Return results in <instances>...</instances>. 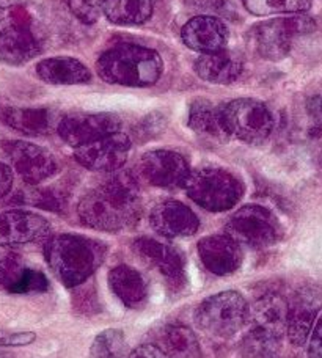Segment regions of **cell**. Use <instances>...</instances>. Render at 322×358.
<instances>
[{"mask_svg":"<svg viewBox=\"0 0 322 358\" xmlns=\"http://www.w3.org/2000/svg\"><path fill=\"white\" fill-rule=\"evenodd\" d=\"M144 204L139 185L129 173H120L82 196L77 214L83 225L117 233L140 220Z\"/></svg>","mask_w":322,"mask_h":358,"instance_id":"6da1fadb","label":"cell"},{"mask_svg":"<svg viewBox=\"0 0 322 358\" xmlns=\"http://www.w3.org/2000/svg\"><path fill=\"white\" fill-rule=\"evenodd\" d=\"M107 245L79 234H57L44 244L50 271L66 287H76L92 277L104 263Z\"/></svg>","mask_w":322,"mask_h":358,"instance_id":"7a4b0ae2","label":"cell"},{"mask_svg":"<svg viewBox=\"0 0 322 358\" xmlns=\"http://www.w3.org/2000/svg\"><path fill=\"white\" fill-rule=\"evenodd\" d=\"M102 80L112 85L146 88L164 73V60L156 50L140 44H120L106 50L96 63Z\"/></svg>","mask_w":322,"mask_h":358,"instance_id":"3957f363","label":"cell"},{"mask_svg":"<svg viewBox=\"0 0 322 358\" xmlns=\"http://www.w3.org/2000/svg\"><path fill=\"white\" fill-rule=\"evenodd\" d=\"M184 189L193 203L209 213L233 209L244 195V184L228 170L203 167L193 170Z\"/></svg>","mask_w":322,"mask_h":358,"instance_id":"277c9868","label":"cell"},{"mask_svg":"<svg viewBox=\"0 0 322 358\" xmlns=\"http://www.w3.org/2000/svg\"><path fill=\"white\" fill-rule=\"evenodd\" d=\"M247 300L237 291H222L206 297L193 313L197 327L220 340L233 338L247 324Z\"/></svg>","mask_w":322,"mask_h":358,"instance_id":"5b68a950","label":"cell"},{"mask_svg":"<svg viewBox=\"0 0 322 358\" xmlns=\"http://www.w3.org/2000/svg\"><path fill=\"white\" fill-rule=\"evenodd\" d=\"M316 22L310 16L291 15L255 25L248 31V44L262 59L279 62L289 54L295 36L310 34Z\"/></svg>","mask_w":322,"mask_h":358,"instance_id":"8992f818","label":"cell"},{"mask_svg":"<svg viewBox=\"0 0 322 358\" xmlns=\"http://www.w3.org/2000/svg\"><path fill=\"white\" fill-rule=\"evenodd\" d=\"M222 120L228 137L248 145H261L274 131L275 118L270 108L256 99L241 98L222 106Z\"/></svg>","mask_w":322,"mask_h":358,"instance_id":"52a82bcc","label":"cell"},{"mask_svg":"<svg viewBox=\"0 0 322 358\" xmlns=\"http://www.w3.org/2000/svg\"><path fill=\"white\" fill-rule=\"evenodd\" d=\"M225 228L234 241L252 248L272 247L283 236V228L275 214L260 204H247L237 209Z\"/></svg>","mask_w":322,"mask_h":358,"instance_id":"ba28073f","label":"cell"},{"mask_svg":"<svg viewBox=\"0 0 322 358\" xmlns=\"http://www.w3.org/2000/svg\"><path fill=\"white\" fill-rule=\"evenodd\" d=\"M139 171L148 184L160 189L184 187L192 173L188 159L172 150L145 152L139 162Z\"/></svg>","mask_w":322,"mask_h":358,"instance_id":"9c48e42d","label":"cell"},{"mask_svg":"<svg viewBox=\"0 0 322 358\" xmlns=\"http://www.w3.org/2000/svg\"><path fill=\"white\" fill-rule=\"evenodd\" d=\"M2 148L18 175L27 184L36 185L55 175V159L43 146L24 140H6L2 142Z\"/></svg>","mask_w":322,"mask_h":358,"instance_id":"30bf717a","label":"cell"},{"mask_svg":"<svg viewBox=\"0 0 322 358\" xmlns=\"http://www.w3.org/2000/svg\"><path fill=\"white\" fill-rule=\"evenodd\" d=\"M322 306V289L316 285H305L288 300L286 335L294 346H304L312 335Z\"/></svg>","mask_w":322,"mask_h":358,"instance_id":"8fae6325","label":"cell"},{"mask_svg":"<svg viewBox=\"0 0 322 358\" xmlns=\"http://www.w3.org/2000/svg\"><path fill=\"white\" fill-rule=\"evenodd\" d=\"M120 127L121 121L113 113H74L64 117L57 131L64 143L79 148L120 132Z\"/></svg>","mask_w":322,"mask_h":358,"instance_id":"7c38bea8","label":"cell"},{"mask_svg":"<svg viewBox=\"0 0 322 358\" xmlns=\"http://www.w3.org/2000/svg\"><path fill=\"white\" fill-rule=\"evenodd\" d=\"M131 145V138L126 134L117 132L74 148V157L87 170L113 173L126 164Z\"/></svg>","mask_w":322,"mask_h":358,"instance_id":"4fadbf2b","label":"cell"},{"mask_svg":"<svg viewBox=\"0 0 322 358\" xmlns=\"http://www.w3.org/2000/svg\"><path fill=\"white\" fill-rule=\"evenodd\" d=\"M132 250L146 266L154 267L175 289L186 283L184 257L176 248L141 236L132 242Z\"/></svg>","mask_w":322,"mask_h":358,"instance_id":"5bb4252c","label":"cell"},{"mask_svg":"<svg viewBox=\"0 0 322 358\" xmlns=\"http://www.w3.org/2000/svg\"><path fill=\"white\" fill-rule=\"evenodd\" d=\"M197 250L206 271L218 277L234 273L242 264L241 244L230 234L206 236L198 242Z\"/></svg>","mask_w":322,"mask_h":358,"instance_id":"9a60e30c","label":"cell"},{"mask_svg":"<svg viewBox=\"0 0 322 358\" xmlns=\"http://www.w3.org/2000/svg\"><path fill=\"white\" fill-rule=\"evenodd\" d=\"M49 231V222L40 214L21 209L0 213V247L30 244L46 238Z\"/></svg>","mask_w":322,"mask_h":358,"instance_id":"2e32d148","label":"cell"},{"mask_svg":"<svg viewBox=\"0 0 322 358\" xmlns=\"http://www.w3.org/2000/svg\"><path fill=\"white\" fill-rule=\"evenodd\" d=\"M181 40L189 49L204 54H214L227 48L230 30L222 19L212 15L192 17L181 29Z\"/></svg>","mask_w":322,"mask_h":358,"instance_id":"e0dca14e","label":"cell"},{"mask_svg":"<svg viewBox=\"0 0 322 358\" xmlns=\"http://www.w3.org/2000/svg\"><path fill=\"white\" fill-rule=\"evenodd\" d=\"M150 225L164 238H188L200 228L197 214L184 203L176 200H165L158 203L150 213Z\"/></svg>","mask_w":322,"mask_h":358,"instance_id":"ac0fdd59","label":"cell"},{"mask_svg":"<svg viewBox=\"0 0 322 358\" xmlns=\"http://www.w3.org/2000/svg\"><path fill=\"white\" fill-rule=\"evenodd\" d=\"M0 287L10 294H40L49 289V281L41 271L25 264L16 253L0 257Z\"/></svg>","mask_w":322,"mask_h":358,"instance_id":"d6986e66","label":"cell"},{"mask_svg":"<svg viewBox=\"0 0 322 358\" xmlns=\"http://www.w3.org/2000/svg\"><path fill=\"white\" fill-rule=\"evenodd\" d=\"M288 300L276 292L264 294L248 306L250 329H260L283 338L286 334Z\"/></svg>","mask_w":322,"mask_h":358,"instance_id":"ffe728a7","label":"cell"},{"mask_svg":"<svg viewBox=\"0 0 322 358\" xmlns=\"http://www.w3.org/2000/svg\"><path fill=\"white\" fill-rule=\"evenodd\" d=\"M41 52V44L27 25L13 24L0 31V60L24 65Z\"/></svg>","mask_w":322,"mask_h":358,"instance_id":"44dd1931","label":"cell"},{"mask_svg":"<svg viewBox=\"0 0 322 358\" xmlns=\"http://www.w3.org/2000/svg\"><path fill=\"white\" fill-rule=\"evenodd\" d=\"M242 68L244 62L241 57L227 49L214 54L200 55L193 65L200 79L217 85L233 84L241 76Z\"/></svg>","mask_w":322,"mask_h":358,"instance_id":"7402d4cb","label":"cell"},{"mask_svg":"<svg viewBox=\"0 0 322 358\" xmlns=\"http://www.w3.org/2000/svg\"><path fill=\"white\" fill-rule=\"evenodd\" d=\"M108 286L121 303L131 310H140L148 302V283L137 268L120 264L108 272Z\"/></svg>","mask_w":322,"mask_h":358,"instance_id":"603a6c76","label":"cell"},{"mask_svg":"<svg viewBox=\"0 0 322 358\" xmlns=\"http://www.w3.org/2000/svg\"><path fill=\"white\" fill-rule=\"evenodd\" d=\"M36 74L50 85H80L92 80V73L73 57H52L36 65Z\"/></svg>","mask_w":322,"mask_h":358,"instance_id":"cb8c5ba5","label":"cell"},{"mask_svg":"<svg viewBox=\"0 0 322 358\" xmlns=\"http://www.w3.org/2000/svg\"><path fill=\"white\" fill-rule=\"evenodd\" d=\"M188 124L198 136L209 138H227L222 120V107H216L206 99L193 101L189 107Z\"/></svg>","mask_w":322,"mask_h":358,"instance_id":"d4e9b609","label":"cell"},{"mask_svg":"<svg viewBox=\"0 0 322 358\" xmlns=\"http://www.w3.org/2000/svg\"><path fill=\"white\" fill-rule=\"evenodd\" d=\"M160 341H162V349L170 358H203L197 336L188 325H165Z\"/></svg>","mask_w":322,"mask_h":358,"instance_id":"484cf974","label":"cell"},{"mask_svg":"<svg viewBox=\"0 0 322 358\" xmlns=\"http://www.w3.org/2000/svg\"><path fill=\"white\" fill-rule=\"evenodd\" d=\"M153 0H107L104 15L115 25H141L153 15Z\"/></svg>","mask_w":322,"mask_h":358,"instance_id":"4316f807","label":"cell"},{"mask_svg":"<svg viewBox=\"0 0 322 358\" xmlns=\"http://www.w3.org/2000/svg\"><path fill=\"white\" fill-rule=\"evenodd\" d=\"M4 121L11 129L27 134V136H43L50 131V113L46 108H6Z\"/></svg>","mask_w":322,"mask_h":358,"instance_id":"83f0119b","label":"cell"},{"mask_svg":"<svg viewBox=\"0 0 322 358\" xmlns=\"http://www.w3.org/2000/svg\"><path fill=\"white\" fill-rule=\"evenodd\" d=\"M281 336L260 329H248L239 344L241 358H279Z\"/></svg>","mask_w":322,"mask_h":358,"instance_id":"f1b7e54d","label":"cell"},{"mask_svg":"<svg viewBox=\"0 0 322 358\" xmlns=\"http://www.w3.org/2000/svg\"><path fill=\"white\" fill-rule=\"evenodd\" d=\"M242 3L255 16L304 15L312 8L313 0H242Z\"/></svg>","mask_w":322,"mask_h":358,"instance_id":"f546056e","label":"cell"},{"mask_svg":"<svg viewBox=\"0 0 322 358\" xmlns=\"http://www.w3.org/2000/svg\"><path fill=\"white\" fill-rule=\"evenodd\" d=\"M127 352L126 336L118 329H107L101 331L92 343L90 357L92 358H125Z\"/></svg>","mask_w":322,"mask_h":358,"instance_id":"4dcf8cb0","label":"cell"},{"mask_svg":"<svg viewBox=\"0 0 322 358\" xmlns=\"http://www.w3.org/2000/svg\"><path fill=\"white\" fill-rule=\"evenodd\" d=\"M107 0H68V6L73 15L83 24H93L104 13Z\"/></svg>","mask_w":322,"mask_h":358,"instance_id":"1f68e13d","label":"cell"},{"mask_svg":"<svg viewBox=\"0 0 322 358\" xmlns=\"http://www.w3.org/2000/svg\"><path fill=\"white\" fill-rule=\"evenodd\" d=\"M22 201L34 204L50 210H60L64 204L63 195L55 194V192L44 189V190H30L22 195Z\"/></svg>","mask_w":322,"mask_h":358,"instance_id":"d6a6232c","label":"cell"},{"mask_svg":"<svg viewBox=\"0 0 322 358\" xmlns=\"http://www.w3.org/2000/svg\"><path fill=\"white\" fill-rule=\"evenodd\" d=\"M36 340L34 331H8L0 330V346L4 348H22L29 346Z\"/></svg>","mask_w":322,"mask_h":358,"instance_id":"836d02e7","label":"cell"},{"mask_svg":"<svg viewBox=\"0 0 322 358\" xmlns=\"http://www.w3.org/2000/svg\"><path fill=\"white\" fill-rule=\"evenodd\" d=\"M308 358H322V315L314 324L308 343Z\"/></svg>","mask_w":322,"mask_h":358,"instance_id":"e575fe53","label":"cell"},{"mask_svg":"<svg viewBox=\"0 0 322 358\" xmlns=\"http://www.w3.org/2000/svg\"><path fill=\"white\" fill-rule=\"evenodd\" d=\"M192 5L203 8L206 11H216L218 15H230L231 5L228 0H189Z\"/></svg>","mask_w":322,"mask_h":358,"instance_id":"d590c367","label":"cell"},{"mask_svg":"<svg viewBox=\"0 0 322 358\" xmlns=\"http://www.w3.org/2000/svg\"><path fill=\"white\" fill-rule=\"evenodd\" d=\"M126 358H170L162 348L153 346V344H141L129 352Z\"/></svg>","mask_w":322,"mask_h":358,"instance_id":"8d00e7d4","label":"cell"},{"mask_svg":"<svg viewBox=\"0 0 322 358\" xmlns=\"http://www.w3.org/2000/svg\"><path fill=\"white\" fill-rule=\"evenodd\" d=\"M13 171L8 167V165L0 162V198H4L5 195L10 194V190L13 187Z\"/></svg>","mask_w":322,"mask_h":358,"instance_id":"74e56055","label":"cell"},{"mask_svg":"<svg viewBox=\"0 0 322 358\" xmlns=\"http://www.w3.org/2000/svg\"><path fill=\"white\" fill-rule=\"evenodd\" d=\"M307 110L310 113V117L322 126V96H314V98L308 99Z\"/></svg>","mask_w":322,"mask_h":358,"instance_id":"f35d334b","label":"cell"},{"mask_svg":"<svg viewBox=\"0 0 322 358\" xmlns=\"http://www.w3.org/2000/svg\"><path fill=\"white\" fill-rule=\"evenodd\" d=\"M6 13H8V8H6V5H4L2 2H0V22H2L4 19H5Z\"/></svg>","mask_w":322,"mask_h":358,"instance_id":"ab89813d","label":"cell"}]
</instances>
